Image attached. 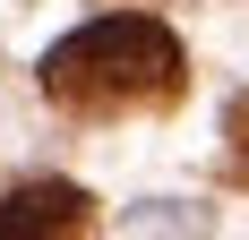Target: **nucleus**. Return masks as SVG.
Listing matches in <instances>:
<instances>
[{"mask_svg":"<svg viewBox=\"0 0 249 240\" xmlns=\"http://www.w3.org/2000/svg\"><path fill=\"white\" fill-rule=\"evenodd\" d=\"M43 95L69 112H129L180 95V43L155 17H95L43 51Z\"/></svg>","mask_w":249,"mask_h":240,"instance_id":"1","label":"nucleus"},{"mask_svg":"<svg viewBox=\"0 0 249 240\" xmlns=\"http://www.w3.org/2000/svg\"><path fill=\"white\" fill-rule=\"evenodd\" d=\"M0 240H95V197L69 180H26L0 197Z\"/></svg>","mask_w":249,"mask_h":240,"instance_id":"2","label":"nucleus"},{"mask_svg":"<svg viewBox=\"0 0 249 240\" xmlns=\"http://www.w3.org/2000/svg\"><path fill=\"white\" fill-rule=\"evenodd\" d=\"M232 180H249V112H232Z\"/></svg>","mask_w":249,"mask_h":240,"instance_id":"3","label":"nucleus"}]
</instances>
